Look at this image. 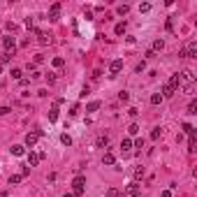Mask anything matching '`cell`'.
Listing matches in <instances>:
<instances>
[{
  "instance_id": "1",
  "label": "cell",
  "mask_w": 197,
  "mask_h": 197,
  "mask_svg": "<svg viewBox=\"0 0 197 197\" xmlns=\"http://www.w3.org/2000/svg\"><path fill=\"white\" fill-rule=\"evenodd\" d=\"M193 83H195V72L193 70H183V72H178V88H186L188 93H193Z\"/></svg>"
},
{
  "instance_id": "2",
  "label": "cell",
  "mask_w": 197,
  "mask_h": 197,
  "mask_svg": "<svg viewBox=\"0 0 197 197\" xmlns=\"http://www.w3.org/2000/svg\"><path fill=\"white\" fill-rule=\"evenodd\" d=\"M83 188H86V178H83V176H77L74 181H72V190H74V195H81V193H83Z\"/></svg>"
},
{
  "instance_id": "3",
  "label": "cell",
  "mask_w": 197,
  "mask_h": 197,
  "mask_svg": "<svg viewBox=\"0 0 197 197\" xmlns=\"http://www.w3.org/2000/svg\"><path fill=\"white\" fill-rule=\"evenodd\" d=\"M3 44H5V53H9V56H14V49H16V42H14V37H3Z\"/></svg>"
},
{
  "instance_id": "4",
  "label": "cell",
  "mask_w": 197,
  "mask_h": 197,
  "mask_svg": "<svg viewBox=\"0 0 197 197\" xmlns=\"http://www.w3.org/2000/svg\"><path fill=\"white\" fill-rule=\"evenodd\" d=\"M125 195H128V197H141V195H139V183L132 181L128 188H125Z\"/></svg>"
},
{
  "instance_id": "5",
  "label": "cell",
  "mask_w": 197,
  "mask_h": 197,
  "mask_svg": "<svg viewBox=\"0 0 197 197\" xmlns=\"http://www.w3.org/2000/svg\"><path fill=\"white\" fill-rule=\"evenodd\" d=\"M183 51H186V58H197V42L193 40V42H190V44H188Z\"/></svg>"
},
{
  "instance_id": "6",
  "label": "cell",
  "mask_w": 197,
  "mask_h": 197,
  "mask_svg": "<svg viewBox=\"0 0 197 197\" xmlns=\"http://www.w3.org/2000/svg\"><path fill=\"white\" fill-rule=\"evenodd\" d=\"M121 70H123V61H121V58H116V61L109 63V72H111V74H118Z\"/></svg>"
},
{
  "instance_id": "7",
  "label": "cell",
  "mask_w": 197,
  "mask_h": 197,
  "mask_svg": "<svg viewBox=\"0 0 197 197\" xmlns=\"http://www.w3.org/2000/svg\"><path fill=\"white\" fill-rule=\"evenodd\" d=\"M35 35H37V42H40L42 46H44V44H51V35H49V33H44V30H37Z\"/></svg>"
},
{
  "instance_id": "8",
  "label": "cell",
  "mask_w": 197,
  "mask_h": 197,
  "mask_svg": "<svg viewBox=\"0 0 197 197\" xmlns=\"http://www.w3.org/2000/svg\"><path fill=\"white\" fill-rule=\"evenodd\" d=\"M58 14H61V3H53L51 9H49V19L51 21H58Z\"/></svg>"
},
{
  "instance_id": "9",
  "label": "cell",
  "mask_w": 197,
  "mask_h": 197,
  "mask_svg": "<svg viewBox=\"0 0 197 197\" xmlns=\"http://www.w3.org/2000/svg\"><path fill=\"white\" fill-rule=\"evenodd\" d=\"M37 137H40L37 132H28V135H26V146H30V148H33L35 144H37Z\"/></svg>"
},
{
  "instance_id": "10",
  "label": "cell",
  "mask_w": 197,
  "mask_h": 197,
  "mask_svg": "<svg viewBox=\"0 0 197 197\" xmlns=\"http://www.w3.org/2000/svg\"><path fill=\"white\" fill-rule=\"evenodd\" d=\"M174 93H176V88H172L169 83H165V86H162V93H160V95H162V98H172Z\"/></svg>"
},
{
  "instance_id": "11",
  "label": "cell",
  "mask_w": 197,
  "mask_h": 197,
  "mask_svg": "<svg viewBox=\"0 0 197 197\" xmlns=\"http://www.w3.org/2000/svg\"><path fill=\"white\" fill-rule=\"evenodd\" d=\"M40 162V153H28V167H35Z\"/></svg>"
},
{
  "instance_id": "12",
  "label": "cell",
  "mask_w": 197,
  "mask_h": 197,
  "mask_svg": "<svg viewBox=\"0 0 197 197\" xmlns=\"http://www.w3.org/2000/svg\"><path fill=\"white\" fill-rule=\"evenodd\" d=\"M114 162H116L114 153H104V156H102V165H114Z\"/></svg>"
},
{
  "instance_id": "13",
  "label": "cell",
  "mask_w": 197,
  "mask_h": 197,
  "mask_svg": "<svg viewBox=\"0 0 197 197\" xmlns=\"http://www.w3.org/2000/svg\"><path fill=\"white\" fill-rule=\"evenodd\" d=\"M23 153H26V148H23L21 144H16V146H12V156H16V158H19V156H23Z\"/></svg>"
},
{
  "instance_id": "14",
  "label": "cell",
  "mask_w": 197,
  "mask_h": 197,
  "mask_svg": "<svg viewBox=\"0 0 197 197\" xmlns=\"http://www.w3.org/2000/svg\"><path fill=\"white\" fill-rule=\"evenodd\" d=\"M195 144H197V141H195V132H190V135H188V151H190V153L195 151Z\"/></svg>"
},
{
  "instance_id": "15",
  "label": "cell",
  "mask_w": 197,
  "mask_h": 197,
  "mask_svg": "<svg viewBox=\"0 0 197 197\" xmlns=\"http://www.w3.org/2000/svg\"><path fill=\"white\" fill-rule=\"evenodd\" d=\"M49 121H51V123L58 121V107H51V109H49Z\"/></svg>"
},
{
  "instance_id": "16",
  "label": "cell",
  "mask_w": 197,
  "mask_h": 197,
  "mask_svg": "<svg viewBox=\"0 0 197 197\" xmlns=\"http://www.w3.org/2000/svg\"><path fill=\"white\" fill-rule=\"evenodd\" d=\"M165 49V42L162 40H156V42H153V49L151 51H162Z\"/></svg>"
},
{
  "instance_id": "17",
  "label": "cell",
  "mask_w": 197,
  "mask_h": 197,
  "mask_svg": "<svg viewBox=\"0 0 197 197\" xmlns=\"http://www.w3.org/2000/svg\"><path fill=\"white\" fill-rule=\"evenodd\" d=\"M107 144H109V137H107V135H100V137H98V146L102 148V146H107Z\"/></svg>"
},
{
  "instance_id": "18",
  "label": "cell",
  "mask_w": 197,
  "mask_h": 197,
  "mask_svg": "<svg viewBox=\"0 0 197 197\" xmlns=\"http://www.w3.org/2000/svg\"><path fill=\"white\" fill-rule=\"evenodd\" d=\"M162 100H165V98H162L160 93H153V95H151V104H160Z\"/></svg>"
},
{
  "instance_id": "19",
  "label": "cell",
  "mask_w": 197,
  "mask_h": 197,
  "mask_svg": "<svg viewBox=\"0 0 197 197\" xmlns=\"http://www.w3.org/2000/svg\"><path fill=\"white\" fill-rule=\"evenodd\" d=\"M116 12H118L121 16H125V14L130 12V5H118V7H116Z\"/></svg>"
},
{
  "instance_id": "20",
  "label": "cell",
  "mask_w": 197,
  "mask_h": 197,
  "mask_svg": "<svg viewBox=\"0 0 197 197\" xmlns=\"http://www.w3.org/2000/svg\"><path fill=\"white\" fill-rule=\"evenodd\" d=\"M104 197H121V190H118V188H109Z\"/></svg>"
},
{
  "instance_id": "21",
  "label": "cell",
  "mask_w": 197,
  "mask_h": 197,
  "mask_svg": "<svg viewBox=\"0 0 197 197\" xmlns=\"http://www.w3.org/2000/svg\"><path fill=\"white\" fill-rule=\"evenodd\" d=\"M114 33H116V35H123V33H125V21H121V23H116V28H114Z\"/></svg>"
},
{
  "instance_id": "22",
  "label": "cell",
  "mask_w": 197,
  "mask_h": 197,
  "mask_svg": "<svg viewBox=\"0 0 197 197\" xmlns=\"http://www.w3.org/2000/svg\"><path fill=\"white\" fill-rule=\"evenodd\" d=\"M100 109V102L95 100V102H88V107H86V111H98Z\"/></svg>"
},
{
  "instance_id": "23",
  "label": "cell",
  "mask_w": 197,
  "mask_h": 197,
  "mask_svg": "<svg viewBox=\"0 0 197 197\" xmlns=\"http://www.w3.org/2000/svg\"><path fill=\"white\" fill-rule=\"evenodd\" d=\"M61 144L70 146V144H72V137H70V135H61Z\"/></svg>"
},
{
  "instance_id": "24",
  "label": "cell",
  "mask_w": 197,
  "mask_h": 197,
  "mask_svg": "<svg viewBox=\"0 0 197 197\" xmlns=\"http://www.w3.org/2000/svg\"><path fill=\"white\" fill-rule=\"evenodd\" d=\"M51 63H53V67H63V65H65V61H63L61 56H56V58H53Z\"/></svg>"
},
{
  "instance_id": "25",
  "label": "cell",
  "mask_w": 197,
  "mask_h": 197,
  "mask_svg": "<svg viewBox=\"0 0 197 197\" xmlns=\"http://www.w3.org/2000/svg\"><path fill=\"white\" fill-rule=\"evenodd\" d=\"M9 74H12V79H19V81H21V74H23V72H21L19 67H14V70H12Z\"/></svg>"
},
{
  "instance_id": "26",
  "label": "cell",
  "mask_w": 197,
  "mask_h": 197,
  "mask_svg": "<svg viewBox=\"0 0 197 197\" xmlns=\"http://www.w3.org/2000/svg\"><path fill=\"white\" fill-rule=\"evenodd\" d=\"M121 148H123V151H130V148H132V141H130V139H123V141H121Z\"/></svg>"
},
{
  "instance_id": "27",
  "label": "cell",
  "mask_w": 197,
  "mask_h": 197,
  "mask_svg": "<svg viewBox=\"0 0 197 197\" xmlns=\"http://www.w3.org/2000/svg\"><path fill=\"white\" fill-rule=\"evenodd\" d=\"M141 176H144V167H137L135 169V181H139Z\"/></svg>"
},
{
  "instance_id": "28",
  "label": "cell",
  "mask_w": 197,
  "mask_h": 197,
  "mask_svg": "<svg viewBox=\"0 0 197 197\" xmlns=\"http://www.w3.org/2000/svg\"><path fill=\"white\" fill-rule=\"evenodd\" d=\"M144 70H146V63H144V61H141V63H137V67H135V72H137V74H141Z\"/></svg>"
},
{
  "instance_id": "29",
  "label": "cell",
  "mask_w": 197,
  "mask_h": 197,
  "mask_svg": "<svg viewBox=\"0 0 197 197\" xmlns=\"http://www.w3.org/2000/svg\"><path fill=\"white\" fill-rule=\"evenodd\" d=\"M160 135H162V130H160V128H156V130L151 132V139H153V141H156V139H160Z\"/></svg>"
},
{
  "instance_id": "30",
  "label": "cell",
  "mask_w": 197,
  "mask_h": 197,
  "mask_svg": "<svg viewBox=\"0 0 197 197\" xmlns=\"http://www.w3.org/2000/svg\"><path fill=\"white\" fill-rule=\"evenodd\" d=\"M188 114H197V102H195V100L188 104Z\"/></svg>"
},
{
  "instance_id": "31",
  "label": "cell",
  "mask_w": 197,
  "mask_h": 197,
  "mask_svg": "<svg viewBox=\"0 0 197 197\" xmlns=\"http://www.w3.org/2000/svg\"><path fill=\"white\" fill-rule=\"evenodd\" d=\"M21 178H23L21 174H12V176H9V186H12V183H19Z\"/></svg>"
},
{
  "instance_id": "32",
  "label": "cell",
  "mask_w": 197,
  "mask_h": 197,
  "mask_svg": "<svg viewBox=\"0 0 197 197\" xmlns=\"http://www.w3.org/2000/svg\"><path fill=\"white\" fill-rule=\"evenodd\" d=\"M9 53H0V65H5V63H9Z\"/></svg>"
},
{
  "instance_id": "33",
  "label": "cell",
  "mask_w": 197,
  "mask_h": 197,
  "mask_svg": "<svg viewBox=\"0 0 197 197\" xmlns=\"http://www.w3.org/2000/svg\"><path fill=\"white\" fill-rule=\"evenodd\" d=\"M128 132H130V135H137V132H139V125H137V123H132V125L128 128Z\"/></svg>"
},
{
  "instance_id": "34",
  "label": "cell",
  "mask_w": 197,
  "mask_h": 197,
  "mask_svg": "<svg viewBox=\"0 0 197 197\" xmlns=\"http://www.w3.org/2000/svg\"><path fill=\"white\" fill-rule=\"evenodd\" d=\"M128 98H130L128 91H121V93H118V100H121V102H128Z\"/></svg>"
},
{
  "instance_id": "35",
  "label": "cell",
  "mask_w": 197,
  "mask_h": 197,
  "mask_svg": "<svg viewBox=\"0 0 197 197\" xmlns=\"http://www.w3.org/2000/svg\"><path fill=\"white\" fill-rule=\"evenodd\" d=\"M7 30H9V33H16V26H14L12 21H7Z\"/></svg>"
},
{
  "instance_id": "36",
  "label": "cell",
  "mask_w": 197,
  "mask_h": 197,
  "mask_svg": "<svg viewBox=\"0 0 197 197\" xmlns=\"http://www.w3.org/2000/svg\"><path fill=\"white\" fill-rule=\"evenodd\" d=\"M148 9H151V5H148V3H144V5H139V12H148Z\"/></svg>"
},
{
  "instance_id": "37",
  "label": "cell",
  "mask_w": 197,
  "mask_h": 197,
  "mask_svg": "<svg viewBox=\"0 0 197 197\" xmlns=\"http://www.w3.org/2000/svg\"><path fill=\"white\" fill-rule=\"evenodd\" d=\"M46 81H49V83H53V81H56V74H53V72H49V74H46Z\"/></svg>"
},
{
  "instance_id": "38",
  "label": "cell",
  "mask_w": 197,
  "mask_h": 197,
  "mask_svg": "<svg viewBox=\"0 0 197 197\" xmlns=\"http://www.w3.org/2000/svg\"><path fill=\"white\" fill-rule=\"evenodd\" d=\"M9 114V107H0V116H7Z\"/></svg>"
},
{
  "instance_id": "39",
  "label": "cell",
  "mask_w": 197,
  "mask_h": 197,
  "mask_svg": "<svg viewBox=\"0 0 197 197\" xmlns=\"http://www.w3.org/2000/svg\"><path fill=\"white\" fill-rule=\"evenodd\" d=\"M33 26H35V21L30 19V16H28V19H26V28H33Z\"/></svg>"
},
{
  "instance_id": "40",
  "label": "cell",
  "mask_w": 197,
  "mask_h": 197,
  "mask_svg": "<svg viewBox=\"0 0 197 197\" xmlns=\"http://www.w3.org/2000/svg\"><path fill=\"white\" fill-rule=\"evenodd\" d=\"M162 197H172V190H162Z\"/></svg>"
},
{
  "instance_id": "41",
  "label": "cell",
  "mask_w": 197,
  "mask_h": 197,
  "mask_svg": "<svg viewBox=\"0 0 197 197\" xmlns=\"http://www.w3.org/2000/svg\"><path fill=\"white\" fill-rule=\"evenodd\" d=\"M0 197H7V190H3V193H0Z\"/></svg>"
},
{
  "instance_id": "42",
  "label": "cell",
  "mask_w": 197,
  "mask_h": 197,
  "mask_svg": "<svg viewBox=\"0 0 197 197\" xmlns=\"http://www.w3.org/2000/svg\"><path fill=\"white\" fill-rule=\"evenodd\" d=\"M65 197H74V195H70V193H67V195H65Z\"/></svg>"
}]
</instances>
